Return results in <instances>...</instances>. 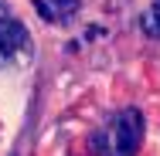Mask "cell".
Segmentation results:
<instances>
[{"label": "cell", "mask_w": 160, "mask_h": 156, "mask_svg": "<svg viewBox=\"0 0 160 156\" xmlns=\"http://www.w3.org/2000/svg\"><path fill=\"white\" fill-rule=\"evenodd\" d=\"M140 24H143V34L147 37H160V0H153V7L140 17Z\"/></svg>", "instance_id": "cell-3"}, {"label": "cell", "mask_w": 160, "mask_h": 156, "mask_svg": "<svg viewBox=\"0 0 160 156\" xmlns=\"http://www.w3.org/2000/svg\"><path fill=\"white\" fill-rule=\"evenodd\" d=\"M48 7H51V14L58 21V17H68V14L78 10V0H48Z\"/></svg>", "instance_id": "cell-4"}, {"label": "cell", "mask_w": 160, "mask_h": 156, "mask_svg": "<svg viewBox=\"0 0 160 156\" xmlns=\"http://www.w3.org/2000/svg\"><path fill=\"white\" fill-rule=\"evenodd\" d=\"M143 143V112L140 109H123L106 132L96 136V146L106 156H136Z\"/></svg>", "instance_id": "cell-1"}, {"label": "cell", "mask_w": 160, "mask_h": 156, "mask_svg": "<svg viewBox=\"0 0 160 156\" xmlns=\"http://www.w3.org/2000/svg\"><path fill=\"white\" fill-rule=\"evenodd\" d=\"M21 48H28V27L17 17H3L0 21V68L10 61Z\"/></svg>", "instance_id": "cell-2"}, {"label": "cell", "mask_w": 160, "mask_h": 156, "mask_svg": "<svg viewBox=\"0 0 160 156\" xmlns=\"http://www.w3.org/2000/svg\"><path fill=\"white\" fill-rule=\"evenodd\" d=\"M34 7H38V14H41L44 21H55V14H51V7H48V0H34Z\"/></svg>", "instance_id": "cell-5"}]
</instances>
